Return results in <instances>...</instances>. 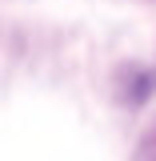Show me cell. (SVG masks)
Here are the masks:
<instances>
[]
</instances>
